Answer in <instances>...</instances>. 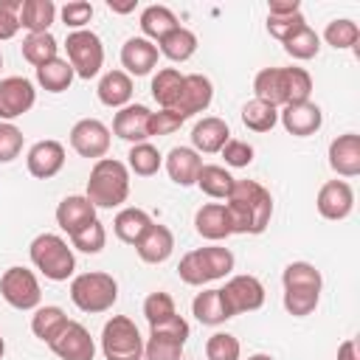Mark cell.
<instances>
[{
  "label": "cell",
  "mask_w": 360,
  "mask_h": 360,
  "mask_svg": "<svg viewBox=\"0 0 360 360\" xmlns=\"http://www.w3.org/2000/svg\"><path fill=\"white\" fill-rule=\"evenodd\" d=\"M228 217L233 233H264L273 217V197L270 191L256 180H233V188L228 194Z\"/></svg>",
  "instance_id": "6da1fadb"
},
{
  "label": "cell",
  "mask_w": 360,
  "mask_h": 360,
  "mask_svg": "<svg viewBox=\"0 0 360 360\" xmlns=\"http://www.w3.org/2000/svg\"><path fill=\"white\" fill-rule=\"evenodd\" d=\"M96 208H118L129 197V169L115 158H101L93 163L87 177V194Z\"/></svg>",
  "instance_id": "7a4b0ae2"
},
{
  "label": "cell",
  "mask_w": 360,
  "mask_h": 360,
  "mask_svg": "<svg viewBox=\"0 0 360 360\" xmlns=\"http://www.w3.org/2000/svg\"><path fill=\"white\" fill-rule=\"evenodd\" d=\"M231 270H233V253L219 245L188 250L177 264L180 281H186L191 287H202L214 278H225Z\"/></svg>",
  "instance_id": "3957f363"
},
{
  "label": "cell",
  "mask_w": 360,
  "mask_h": 360,
  "mask_svg": "<svg viewBox=\"0 0 360 360\" xmlns=\"http://www.w3.org/2000/svg\"><path fill=\"white\" fill-rule=\"evenodd\" d=\"M28 253H31L34 267L51 281H68L76 270L73 248H68V242L59 233H39L31 242Z\"/></svg>",
  "instance_id": "277c9868"
},
{
  "label": "cell",
  "mask_w": 360,
  "mask_h": 360,
  "mask_svg": "<svg viewBox=\"0 0 360 360\" xmlns=\"http://www.w3.org/2000/svg\"><path fill=\"white\" fill-rule=\"evenodd\" d=\"M70 301L90 315L107 312L118 301V281L110 273H98V270L82 273L70 281Z\"/></svg>",
  "instance_id": "5b68a950"
},
{
  "label": "cell",
  "mask_w": 360,
  "mask_h": 360,
  "mask_svg": "<svg viewBox=\"0 0 360 360\" xmlns=\"http://www.w3.org/2000/svg\"><path fill=\"white\" fill-rule=\"evenodd\" d=\"M101 352L107 360H141L143 338L132 318L112 315L101 329Z\"/></svg>",
  "instance_id": "8992f818"
},
{
  "label": "cell",
  "mask_w": 360,
  "mask_h": 360,
  "mask_svg": "<svg viewBox=\"0 0 360 360\" xmlns=\"http://www.w3.org/2000/svg\"><path fill=\"white\" fill-rule=\"evenodd\" d=\"M149 340L143 343V357L146 360H180L186 340H188V323L174 315L166 323L149 326Z\"/></svg>",
  "instance_id": "52a82bcc"
},
{
  "label": "cell",
  "mask_w": 360,
  "mask_h": 360,
  "mask_svg": "<svg viewBox=\"0 0 360 360\" xmlns=\"http://www.w3.org/2000/svg\"><path fill=\"white\" fill-rule=\"evenodd\" d=\"M68 62L79 79H93L104 65V45L93 31H70L65 39Z\"/></svg>",
  "instance_id": "ba28073f"
},
{
  "label": "cell",
  "mask_w": 360,
  "mask_h": 360,
  "mask_svg": "<svg viewBox=\"0 0 360 360\" xmlns=\"http://www.w3.org/2000/svg\"><path fill=\"white\" fill-rule=\"evenodd\" d=\"M0 295L14 309H37L42 301L39 281L28 267H8L0 276Z\"/></svg>",
  "instance_id": "9c48e42d"
},
{
  "label": "cell",
  "mask_w": 360,
  "mask_h": 360,
  "mask_svg": "<svg viewBox=\"0 0 360 360\" xmlns=\"http://www.w3.org/2000/svg\"><path fill=\"white\" fill-rule=\"evenodd\" d=\"M219 292L231 318L239 312H253L264 304V284L256 276H231Z\"/></svg>",
  "instance_id": "30bf717a"
},
{
  "label": "cell",
  "mask_w": 360,
  "mask_h": 360,
  "mask_svg": "<svg viewBox=\"0 0 360 360\" xmlns=\"http://www.w3.org/2000/svg\"><path fill=\"white\" fill-rule=\"evenodd\" d=\"M70 146L82 158L101 160L110 149V127L98 118H82L70 129Z\"/></svg>",
  "instance_id": "8fae6325"
},
{
  "label": "cell",
  "mask_w": 360,
  "mask_h": 360,
  "mask_svg": "<svg viewBox=\"0 0 360 360\" xmlns=\"http://www.w3.org/2000/svg\"><path fill=\"white\" fill-rule=\"evenodd\" d=\"M37 101L34 82L25 76H6L0 79V121H14L28 112Z\"/></svg>",
  "instance_id": "7c38bea8"
},
{
  "label": "cell",
  "mask_w": 360,
  "mask_h": 360,
  "mask_svg": "<svg viewBox=\"0 0 360 360\" xmlns=\"http://www.w3.org/2000/svg\"><path fill=\"white\" fill-rule=\"evenodd\" d=\"M48 346L59 360H93L96 357V343L79 321H68V326Z\"/></svg>",
  "instance_id": "4fadbf2b"
},
{
  "label": "cell",
  "mask_w": 360,
  "mask_h": 360,
  "mask_svg": "<svg viewBox=\"0 0 360 360\" xmlns=\"http://www.w3.org/2000/svg\"><path fill=\"white\" fill-rule=\"evenodd\" d=\"M214 98V84L208 76L202 73H188L183 76V87H180V96H177V104L172 107L174 112H180L183 118H191L202 110H208Z\"/></svg>",
  "instance_id": "5bb4252c"
},
{
  "label": "cell",
  "mask_w": 360,
  "mask_h": 360,
  "mask_svg": "<svg viewBox=\"0 0 360 360\" xmlns=\"http://www.w3.org/2000/svg\"><path fill=\"white\" fill-rule=\"evenodd\" d=\"M25 163H28V172H31L34 177L51 180V177H56V174L62 172V166H65V146H62L59 141H53V138L37 141V143L28 149Z\"/></svg>",
  "instance_id": "9a60e30c"
},
{
  "label": "cell",
  "mask_w": 360,
  "mask_h": 360,
  "mask_svg": "<svg viewBox=\"0 0 360 360\" xmlns=\"http://www.w3.org/2000/svg\"><path fill=\"white\" fill-rule=\"evenodd\" d=\"M315 205L323 219H346L354 208V191L346 180H329L321 186Z\"/></svg>",
  "instance_id": "2e32d148"
},
{
  "label": "cell",
  "mask_w": 360,
  "mask_h": 360,
  "mask_svg": "<svg viewBox=\"0 0 360 360\" xmlns=\"http://www.w3.org/2000/svg\"><path fill=\"white\" fill-rule=\"evenodd\" d=\"M278 121L284 124V129L295 138H309L321 129L323 124V112L318 104L312 101H298V104H287L281 112H278Z\"/></svg>",
  "instance_id": "e0dca14e"
},
{
  "label": "cell",
  "mask_w": 360,
  "mask_h": 360,
  "mask_svg": "<svg viewBox=\"0 0 360 360\" xmlns=\"http://www.w3.org/2000/svg\"><path fill=\"white\" fill-rule=\"evenodd\" d=\"M149 107L143 104H127L115 112L112 118V132L121 138V141H129V143H143L149 138Z\"/></svg>",
  "instance_id": "ac0fdd59"
},
{
  "label": "cell",
  "mask_w": 360,
  "mask_h": 360,
  "mask_svg": "<svg viewBox=\"0 0 360 360\" xmlns=\"http://www.w3.org/2000/svg\"><path fill=\"white\" fill-rule=\"evenodd\" d=\"M329 166L340 177H357L360 174V135L357 132L338 135L329 143Z\"/></svg>",
  "instance_id": "d6986e66"
},
{
  "label": "cell",
  "mask_w": 360,
  "mask_h": 360,
  "mask_svg": "<svg viewBox=\"0 0 360 360\" xmlns=\"http://www.w3.org/2000/svg\"><path fill=\"white\" fill-rule=\"evenodd\" d=\"M172 250H174V233L166 228V225H160V222H152L149 228H146V233L138 239V245H135V253L141 256V262H146V264H160V262H166L169 256H172Z\"/></svg>",
  "instance_id": "ffe728a7"
},
{
  "label": "cell",
  "mask_w": 360,
  "mask_h": 360,
  "mask_svg": "<svg viewBox=\"0 0 360 360\" xmlns=\"http://www.w3.org/2000/svg\"><path fill=\"white\" fill-rule=\"evenodd\" d=\"M158 45L143 37H129L121 48V65L127 68V76H146L158 65Z\"/></svg>",
  "instance_id": "44dd1931"
},
{
  "label": "cell",
  "mask_w": 360,
  "mask_h": 360,
  "mask_svg": "<svg viewBox=\"0 0 360 360\" xmlns=\"http://www.w3.org/2000/svg\"><path fill=\"white\" fill-rule=\"evenodd\" d=\"M96 219V205L84 197V194H70V197H65L59 205H56V225L68 233V236H73L76 231H82L87 222H93Z\"/></svg>",
  "instance_id": "7402d4cb"
},
{
  "label": "cell",
  "mask_w": 360,
  "mask_h": 360,
  "mask_svg": "<svg viewBox=\"0 0 360 360\" xmlns=\"http://www.w3.org/2000/svg\"><path fill=\"white\" fill-rule=\"evenodd\" d=\"M231 141V129L222 118L217 115H205L202 121L194 124L191 129V149L194 152H205V155H214L219 152L225 143Z\"/></svg>",
  "instance_id": "603a6c76"
},
{
  "label": "cell",
  "mask_w": 360,
  "mask_h": 360,
  "mask_svg": "<svg viewBox=\"0 0 360 360\" xmlns=\"http://www.w3.org/2000/svg\"><path fill=\"white\" fill-rule=\"evenodd\" d=\"M194 228L202 239H211V242H219V239H228L233 233L231 228V217H228V208L222 202H205L197 214H194Z\"/></svg>",
  "instance_id": "cb8c5ba5"
},
{
  "label": "cell",
  "mask_w": 360,
  "mask_h": 360,
  "mask_svg": "<svg viewBox=\"0 0 360 360\" xmlns=\"http://www.w3.org/2000/svg\"><path fill=\"white\" fill-rule=\"evenodd\" d=\"M256 98L270 104V107H287V68H264L253 79Z\"/></svg>",
  "instance_id": "d4e9b609"
},
{
  "label": "cell",
  "mask_w": 360,
  "mask_h": 360,
  "mask_svg": "<svg viewBox=\"0 0 360 360\" xmlns=\"http://www.w3.org/2000/svg\"><path fill=\"white\" fill-rule=\"evenodd\" d=\"M200 169H202V158L191 146H174L166 155V172L177 186H194Z\"/></svg>",
  "instance_id": "484cf974"
},
{
  "label": "cell",
  "mask_w": 360,
  "mask_h": 360,
  "mask_svg": "<svg viewBox=\"0 0 360 360\" xmlns=\"http://www.w3.org/2000/svg\"><path fill=\"white\" fill-rule=\"evenodd\" d=\"M96 93H98V101H101L104 107L121 110V107H127L129 98H132V79H129L124 70H110V73L101 76Z\"/></svg>",
  "instance_id": "4316f807"
},
{
  "label": "cell",
  "mask_w": 360,
  "mask_h": 360,
  "mask_svg": "<svg viewBox=\"0 0 360 360\" xmlns=\"http://www.w3.org/2000/svg\"><path fill=\"white\" fill-rule=\"evenodd\" d=\"M56 20V6L53 0H22L20 8V28L28 34H48V28Z\"/></svg>",
  "instance_id": "83f0119b"
},
{
  "label": "cell",
  "mask_w": 360,
  "mask_h": 360,
  "mask_svg": "<svg viewBox=\"0 0 360 360\" xmlns=\"http://www.w3.org/2000/svg\"><path fill=\"white\" fill-rule=\"evenodd\" d=\"M152 225V217L143 208H121L112 219V231L121 242L127 245H138V239L146 233V228Z\"/></svg>",
  "instance_id": "f1b7e54d"
},
{
  "label": "cell",
  "mask_w": 360,
  "mask_h": 360,
  "mask_svg": "<svg viewBox=\"0 0 360 360\" xmlns=\"http://www.w3.org/2000/svg\"><path fill=\"white\" fill-rule=\"evenodd\" d=\"M191 312L205 326H219V323H225L231 318V312H228L219 290H202V292H197V298L191 301Z\"/></svg>",
  "instance_id": "f546056e"
},
{
  "label": "cell",
  "mask_w": 360,
  "mask_h": 360,
  "mask_svg": "<svg viewBox=\"0 0 360 360\" xmlns=\"http://www.w3.org/2000/svg\"><path fill=\"white\" fill-rule=\"evenodd\" d=\"M180 22H177V17H174V11L172 8H166V6H146L143 8V14H141V31H143V39H163L166 34H172L174 28H177Z\"/></svg>",
  "instance_id": "4dcf8cb0"
},
{
  "label": "cell",
  "mask_w": 360,
  "mask_h": 360,
  "mask_svg": "<svg viewBox=\"0 0 360 360\" xmlns=\"http://www.w3.org/2000/svg\"><path fill=\"white\" fill-rule=\"evenodd\" d=\"M202 194H208L211 200H228L231 188H233V177L225 166H217V163H202L200 174H197V183Z\"/></svg>",
  "instance_id": "1f68e13d"
},
{
  "label": "cell",
  "mask_w": 360,
  "mask_h": 360,
  "mask_svg": "<svg viewBox=\"0 0 360 360\" xmlns=\"http://www.w3.org/2000/svg\"><path fill=\"white\" fill-rule=\"evenodd\" d=\"M158 45H160L158 53H163L166 59H172V62H186V59H191L194 51H197V34L188 31V28H183V25H177V28H174L172 34H166Z\"/></svg>",
  "instance_id": "d6a6232c"
},
{
  "label": "cell",
  "mask_w": 360,
  "mask_h": 360,
  "mask_svg": "<svg viewBox=\"0 0 360 360\" xmlns=\"http://www.w3.org/2000/svg\"><path fill=\"white\" fill-rule=\"evenodd\" d=\"M65 326H68V315L62 307H37L31 315V332L42 343H51Z\"/></svg>",
  "instance_id": "836d02e7"
},
{
  "label": "cell",
  "mask_w": 360,
  "mask_h": 360,
  "mask_svg": "<svg viewBox=\"0 0 360 360\" xmlns=\"http://www.w3.org/2000/svg\"><path fill=\"white\" fill-rule=\"evenodd\" d=\"M180 87H183V73L177 68H163L152 79V98L160 104V110H172L177 104Z\"/></svg>",
  "instance_id": "e575fe53"
},
{
  "label": "cell",
  "mask_w": 360,
  "mask_h": 360,
  "mask_svg": "<svg viewBox=\"0 0 360 360\" xmlns=\"http://www.w3.org/2000/svg\"><path fill=\"white\" fill-rule=\"evenodd\" d=\"M73 76H76V73H73L70 62H68V59H59V56L37 68V82H39V87H45L48 93H62V90H68L70 82H73Z\"/></svg>",
  "instance_id": "d590c367"
},
{
  "label": "cell",
  "mask_w": 360,
  "mask_h": 360,
  "mask_svg": "<svg viewBox=\"0 0 360 360\" xmlns=\"http://www.w3.org/2000/svg\"><path fill=\"white\" fill-rule=\"evenodd\" d=\"M281 281H284V290H312V292H321V270L309 262H292L284 267L281 273Z\"/></svg>",
  "instance_id": "8d00e7d4"
},
{
  "label": "cell",
  "mask_w": 360,
  "mask_h": 360,
  "mask_svg": "<svg viewBox=\"0 0 360 360\" xmlns=\"http://www.w3.org/2000/svg\"><path fill=\"white\" fill-rule=\"evenodd\" d=\"M56 51H59V42L53 39V34H28L22 39V59L31 62L34 68L56 59Z\"/></svg>",
  "instance_id": "74e56055"
},
{
  "label": "cell",
  "mask_w": 360,
  "mask_h": 360,
  "mask_svg": "<svg viewBox=\"0 0 360 360\" xmlns=\"http://www.w3.org/2000/svg\"><path fill=\"white\" fill-rule=\"evenodd\" d=\"M127 166L135 174H141V177H152L163 166V158H160L158 146H152L149 141H143V143H132V149L127 155Z\"/></svg>",
  "instance_id": "f35d334b"
},
{
  "label": "cell",
  "mask_w": 360,
  "mask_h": 360,
  "mask_svg": "<svg viewBox=\"0 0 360 360\" xmlns=\"http://www.w3.org/2000/svg\"><path fill=\"white\" fill-rule=\"evenodd\" d=\"M242 121L253 132H270L276 127V121H278V110L264 104V101H259V98H250L242 107Z\"/></svg>",
  "instance_id": "ab89813d"
},
{
  "label": "cell",
  "mask_w": 360,
  "mask_h": 360,
  "mask_svg": "<svg viewBox=\"0 0 360 360\" xmlns=\"http://www.w3.org/2000/svg\"><path fill=\"white\" fill-rule=\"evenodd\" d=\"M281 45H284V51H287L292 59H312V56H318V51H321V37H318L309 25H304V28H298L290 39H284Z\"/></svg>",
  "instance_id": "60d3db41"
},
{
  "label": "cell",
  "mask_w": 360,
  "mask_h": 360,
  "mask_svg": "<svg viewBox=\"0 0 360 360\" xmlns=\"http://www.w3.org/2000/svg\"><path fill=\"white\" fill-rule=\"evenodd\" d=\"M323 39L326 45H332L335 51H343V48H354L357 39H360V28L354 20H332L323 31Z\"/></svg>",
  "instance_id": "b9f144b4"
},
{
  "label": "cell",
  "mask_w": 360,
  "mask_h": 360,
  "mask_svg": "<svg viewBox=\"0 0 360 360\" xmlns=\"http://www.w3.org/2000/svg\"><path fill=\"white\" fill-rule=\"evenodd\" d=\"M70 245H73L76 250H82V253H101L104 245H107V231H104V225H101L98 219H93V222H87L82 231H76V233L70 236Z\"/></svg>",
  "instance_id": "7bdbcfd3"
},
{
  "label": "cell",
  "mask_w": 360,
  "mask_h": 360,
  "mask_svg": "<svg viewBox=\"0 0 360 360\" xmlns=\"http://www.w3.org/2000/svg\"><path fill=\"white\" fill-rule=\"evenodd\" d=\"M242 346L231 332H214L205 340V357L208 360H239Z\"/></svg>",
  "instance_id": "ee69618b"
},
{
  "label": "cell",
  "mask_w": 360,
  "mask_h": 360,
  "mask_svg": "<svg viewBox=\"0 0 360 360\" xmlns=\"http://www.w3.org/2000/svg\"><path fill=\"white\" fill-rule=\"evenodd\" d=\"M143 315H146L149 326L166 323L169 318L177 315V309H174V298H172L169 292H152V295H146V301H143Z\"/></svg>",
  "instance_id": "f6af8a7d"
},
{
  "label": "cell",
  "mask_w": 360,
  "mask_h": 360,
  "mask_svg": "<svg viewBox=\"0 0 360 360\" xmlns=\"http://www.w3.org/2000/svg\"><path fill=\"white\" fill-rule=\"evenodd\" d=\"M318 298L321 292H312V290H284V309L295 318H304L318 307Z\"/></svg>",
  "instance_id": "bcb514c9"
},
{
  "label": "cell",
  "mask_w": 360,
  "mask_h": 360,
  "mask_svg": "<svg viewBox=\"0 0 360 360\" xmlns=\"http://www.w3.org/2000/svg\"><path fill=\"white\" fill-rule=\"evenodd\" d=\"M22 152V132L11 121H0V163H11Z\"/></svg>",
  "instance_id": "7dc6e473"
},
{
  "label": "cell",
  "mask_w": 360,
  "mask_h": 360,
  "mask_svg": "<svg viewBox=\"0 0 360 360\" xmlns=\"http://www.w3.org/2000/svg\"><path fill=\"white\" fill-rule=\"evenodd\" d=\"M304 25H307V20H304L301 11L284 14V17H270V14H267V31H270V37H276L278 42L290 39V37H292L298 28H304Z\"/></svg>",
  "instance_id": "c3c4849f"
},
{
  "label": "cell",
  "mask_w": 360,
  "mask_h": 360,
  "mask_svg": "<svg viewBox=\"0 0 360 360\" xmlns=\"http://www.w3.org/2000/svg\"><path fill=\"white\" fill-rule=\"evenodd\" d=\"M62 22L68 25V28H73V31H84V25L90 22V17H93V6L87 3V0H70V3H65L62 6Z\"/></svg>",
  "instance_id": "681fc988"
},
{
  "label": "cell",
  "mask_w": 360,
  "mask_h": 360,
  "mask_svg": "<svg viewBox=\"0 0 360 360\" xmlns=\"http://www.w3.org/2000/svg\"><path fill=\"white\" fill-rule=\"evenodd\" d=\"M22 0H0V39H11L20 31Z\"/></svg>",
  "instance_id": "f907efd6"
},
{
  "label": "cell",
  "mask_w": 360,
  "mask_h": 360,
  "mask_svg": "<svg viewBox=\"0 0 360 360\" xmlns=\"http://www.w3.org/2000/svg\"><path fill=\"white\" fill-rule=\"evenodd\" d=\"M183 121L186 118L180 112H174V110H158V112L149 115V138L152 135H172V132H177L183 127Z\"/></svg>",
  "instance_id": "816d5d0a"
},
{
  "label": "cell",
  "mask_w": 360,
  "mask_h": 360,
  "mask_svg": "<svg viewBox=\"0 0 360 360\" xmlns=\"http://www.w3.org/2000/svg\"><path fill=\"white\" fill-rule=\"evenodd\" d=\"M219 152H222L225 163L233 166V169H242V166H248L253 160V146L248 141H239V138H231Z\"/></svg>",
  "instance_id": "f5cc1de1"
},
{
  "label": "cell",
  "mask_w": 360,
  "mask_h": 360,
  "mask_svg": "<svg viewBox=\"0 0 360 360\" xmlns=\"http://www.w3.org/2000/svg\"><path fill=\"white\" fill-rule=\"evenodd\" d=\"M295 11H301L298 0H270V6H267L270 17H284V14H295Z\"/></svg>",
  "instance_id": "db71d44e"
},
{
  "label": "cell",
  "mask_w": 360,
  "mask_h": 360,
  "mask_svg": "<svg viewBox=\"0 0 360 360\" xmlns=\"http://www.w3.org/2000/svg\"><path fill=\"white\" fill-rule=\"evenodd\" d=\"M338 360H360V354H357V340H354V338H349V340H343V343L338 346Z\"/></svg>",
  "instance_id": "11a10c76"
},
{
  "label": "cell",
  "mask_w": 360,
  "mask_h": 360,
  "mask_svg": "<svg viewBox=\"0 0 360 360\" xmlns=\"http://www.w3.org/2000/svg\"><path fill=\"white\" fill-rule=\"evenodd\" d=\"M107 8H110V11H115V14H129V11H135V0H127V3L107 0Z\"/></svg>",
  "instance_id": "9f6ffc18"
},
{
  "label": "cell",
  "mask_w": 360,
  "mask_h": 360,
  "mask_svg": "<svg viewBox=\"0 0 360 360\" xmlns=\"http://www.w3.org/2000/svg\"><path fill=\"white\" fill-rule=\"evenodd\" d=\"M248 360H273V357H270V354H250Z\"/></svg>",
  "instance_id": "6f0895ef"
},
{
  "label": "cell",
  "mask_w": 360,
  "mask_h": 360,
  "mask_svg": "<svg viewBox=\"0 0 360 360\" xmlns=\"http://www.w3.org/2000/svg\"><path fill=\"white\" fill-rule=\"evenodd\" d=\"M3 352H6V340H3V335H0V357H3Z\"/></svg>",
  "instance_id": "680465c9"
},
{
  "label": "cell",
  "mask_w": 360,
  "mask_h": 360,
  "mask_svg": "<svg viewBox=\"0 0 360 360\" xmlns=\"http://www.w3.org/2000/svg\"><path fill=\"white\" fill-rule=\"evenodd\" d=\"M0 68H3V53H0Z\"/></svg>",
  "instance_id": "91938a15"
}]
</instances>
